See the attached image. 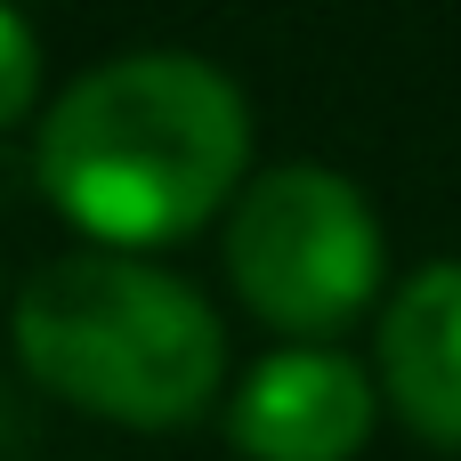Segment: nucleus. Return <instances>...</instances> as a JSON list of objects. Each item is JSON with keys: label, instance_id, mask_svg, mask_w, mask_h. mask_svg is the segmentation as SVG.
I'll list each match as a JSON object with an SVG mask.
<instances>
[{"label": "nucleus", "instance_id": "1", "mask_svg": "<svg viewBox=\"0 0 461 461\" xmlns=\"http://www.w3.org/2000/svg\"><path fill=\"white\" fill-rule=\"evenodd\" d=\"M251 162L243 89L186 49H130L89 65L41 122L49 203L97 235V251L194 235Z\"/></svg>", "mask_w": 461, "mask_h": 461}, {"label": "nucleus", "instance_id": "2", "mask_svg": "<svg viewBox=\"0 0 461 461\" xmlns=\"http://www.w3.org/2000/svg\"><path fill=\"white\" fill-rule=\"evenodd\" d=\"M24 373L122 429H178L219 397L227 332L194 284L130 251H65L16 292Z\"/></svg>", "mask_w": 461, "mask_h": 461}, {"label": "nucleus", "instance_id": "3", "mask_svg": "<svg viewBox=\"0 0 461 461\" xmlns=\"http://www.w3.org/2000/svg\"><path fill=\"white\" fill-rule=\"evenodd\" d=\"M227 276L243 308L292 340H332L381 292V219L357 178L324 162H284L235 194L227 219Z\"/></svg>", "mask_w": 461, "mask_h": 461}, {"label": "nucleus", "instance_id": "4", "mask_svg": "<svg viewBox=\"0 0 461 461\" xmlns=\"http://www.w3.org/2000/svg\"><path fill=\"white\" fill-rule=\"evenodd\" d=\"M227 438L243 461H357L373 438V381L340 348H284L235 389Z\"/></svg>", "mask_w": 461, "mask_h": 461}, {"label": "nucleus", "instance_id": "5", "mask_svg": "<svg viewBox=\"0 0 461 461\" xmlns=\"http://www.w3.org/2000/svg\"><path fill=\"white\" fill-rule=\"evenodd\" d=\"M381 397L397 405V421L438 446L461 454V259L421 267L389 316H381Z\"/></svg>", "mask_w": 461, "mask_h": 461}, {"label": "nucleus", "instance_id": "6", "mask_svg": "<svg viewBox=\"0 0 461 461\" xmlns=\"http://www.w3.org/2000/svg\"><path fill=\"white\" fill-rule=\"evenodd\" d=\"M32 89H41V41H32L24 16L0 8V130L32 105Z\"/></svg>", "mask_w": 461, "mask_h": 461}]
</instances>
